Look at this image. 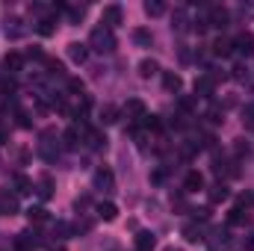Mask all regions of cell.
Masks as SVG:
<instances>
[{
	"mask_svg": "<svg viewBox=\"0 0 254 251\" xmlns=\"http://www.w3.org/2000/svg\"><path fill=\"white\" fill-rule=\"evenodd\" d=\"M89 48L98 51V54H113V51H116V36H113V30L95 27L92 36H89Z\"/></svg>",
	"mask_w": 254,
	"mask_h": 251,
	"instance_id": "1",
	"label": "cell"
},
{
	"mask_svg": "<svg viewBox=\"0 0 254 251\" xmlns=\"http://www.w3.org/2000/svg\"><path fill=\"white\" fill-rule=\"evenodd\" d=\"M125 116L130 119V122H133V125L145 122V116H148V113H145V104H142L139 98H130V101L125 104Z\"/></svg>",
	"mask_w": 254,
	"mask_h": 251,
	"instance_id": "2",
	"label": "cell"
},
{
	"mask_svg": "<svg viewBox=\"0 0 254 251\" xmlns=\"http://www.w3.org/2000/svg\"><path fill=\"white\" fill-rule=\"evenodd\" d=\"M213 89H216V77L213 74H201L195 80V95L198 98H213Z\"/></svg>",
	"mask_w": 254,
	"mask_h": 251,
	"instance_id": "3",
	"label": "cell"
},
{
	"mask_svg": "<svg viewBox=\"0 0 254 251\" xmlns=\"http://www.w3.org/2000/svg\"><path fill=\"white\" fill-rule=\"evenodd\" d=\"M234 51L243 54V57H252L254 54V36L252 33H240V36L234 39Z\"/></svg>",
	"mask_w": 254,
	"mask_h": 251,
	"instance_id": "4",
	"label": "cell"
},
{
	"mask_svg": "<svg viewBox=\"0 0 254 251\" xmlns=\"http://www.w3.org/2000/svg\"><path fill=\"white\" fill-rule=\"evenodd\" d=\"M95 189H104V192H113L116 189V178L110 169H98L95 172Z\"/></svg>",
	"mask_w": 254,
	"mask_h": 251,
	"instance_id": "5",
	"label": "cell"
},
{
	"mask_svg": "<svg viewBox=\"0 0 254 251\" xmlns=\"http://www.w3.org/2000/svg\"><path fill=\"white\" fill-rule=\"evenodd\" d=\"M101 24H104L107 30L119 27V24H122V6H116V3H113V6H107V9H104V18H101Z\"/></svg>",
	"mask_w": 254,
	"mask_h": 251,
	"instance_id": "6",
	"label": "cell"
},
{
	"mask_svg": "<svg viewBox=\"0 0 254 251\" xmlns=\"http://www.w3.org/2000/svg\"><path fill=\"white\" fill-rule=\"evenodd\" d=\"M0 213L15 216V213H18V195H12V192L0 189Z\"/></svg>",
	"mask_w": 254,
	"mask_h": 251,
	"instance_id": "7",
	"label": "cell"
},
{
	"mask_svg": "<svg viewBox=\"0 0 254 251\" xmlns=\"http://www.w3.org/2000/svg\"><path fill=\"white\" fill-rule=\"evenodd\" d=\"M80 142H83V133L77 130V127H68L63 133V145L68 148V151H77L80 148Z\"/></svg>",
	"mask_w": 254,
	"mask_h": 251,
	"instance_id": "8",
	"label": "cell"
},
{
	"mask_svg": "<svg viewBox=\"0 0 254 251\" xmlns=\"http://www.w3.org/2000/svg\"><path fill=\"white\" fill-rule=\"evenodd\" d=\"M86 57H89V45H80V42L68 45V60L71 63H86Z\"/></svg>",
	"mask_w": 254,
	"mask_h": 251,
	"instance_id": "9",
	"label": "cell"
},
{
	"mask_svg": "<svg viewBox=\"0 0 254 251\" xmlns=\"http://www.w3.org/2000/svg\"><path fill=\"white\" fill-rule=\"evenodd\" d=\"M207 243H210V249L213 251H222L225 246H228V231H225V228L210 231V240H207Z\"/></svg>",
	"mask_w": 254,
	"mask_h": 251,
	"instance_id": "10",
	"label": "cell"
},
{
	"mask_svg": "<svg viewBox=\"0 0 254 251\" xmlns=\"http://www.w3.org/2000/svg\"><path fill=\"white\" fill-rule=\"evenodd\" d=\"M36 246H39V240H36V234H30V231L18 234V240H15V249L18 251H33Z\"/></svg>",
	"mask_w": 254,
	"mask_h": 251,
	"instance_id": "11",
	"label": "cell"
},
{
	"mask_svg": "<svg viewBox=\"0 0 254 251\" xmlns=\"http://www.w3.org/2000/svg\"><path fill=\"white\" fill-rule=\"evenodd\" d=\"M154 246H157V240H154L151 231H139L136 234V251H151Z\"/></svg>",
	"mask_w": 254,
	"mask_h": 251,
	"instance_id": "12",
	"label": "cell"
},
{
	"mask_svg": "<svg viewBox=\"0 0 254 251\" xmlns=\"http://www.w3.org/2000/svg\"><path fill=\"white\" fill-rule=\"evenodd\" d=\"M210 24L213 27H228V9L225 6H210Z\"/></svg>",
	"mask_w": 254,
	"mask_h": 251,
	"instance_id": "13",
	"label": "cell"
},
{
	"mask_svg": "<svg viewBox=\"0 0 254 251\" xmlns=\"http://www.w3.org/2000/svg\"><path fill=\"white\" fill-rule=\"evenodd\" d=\"M213 54H216V57H231V54H234V42L225 39V36H219V39L213 42Z\"/></svg>",
	"mask_w": 254,
	"mask_h": 251,
	"instance_id": "14",
	"label": "cell"
},
{
	"mask_svg": "<svg viewBox=\"0 0 254 251\" xmlns=\"http://www.w3.org/2000/svg\"><path fill=\"white\" fill-rule=\"evenodd\" d=\"M163 86H166V92H181L184 80H181V74H175V71H166V74H163Z\"/></svg>",
	"mask_w": 254,
	"mask_h": 251,
	"instance_id": "15",
	"label": "cell"
},
{
	"mask_svg": "<svg viewBox=\"0 0 254 251\" xmlns=\"http://www.w3.org/2000/svg\"><path fill=\"white\" fill-rule=\"evenodd\" d=\"M86 142H89V148H95V151H101L104 145H107V136L101 133V130H86V136H83Z\"/></svg>",
	"mask_w": 254,
	"mask_h": 251,
	"instance_id": "16",
	"label": "cell"
},
{
	"mask_svg": "<svg viewBox=\"0 0 254 251\" xmlns=\"http://www.w3.org/2000/svg\"><path fill=\"white\" fill-rule=\"evenodd\" d=\"M98 216H101L104 222H113V219L119 216V207H116L113 201H101V204H98Z\"/></svg>",
	"mask_w": 254,
	"mask_h": 251,
	"instance_id": "17",
	"label": "cell"
},
{
	"mask_svg": "<svg viewBox=\"0 0 254 251\" xmlns=\"http://www.w3.org/2000/svg\"><path fill=\"white\" fill-rule=\"evenodd\" d=\"M184 187H187V192H198V189H204V175H201V172H190L187 181H184Z\"/></svg>",
	"mask_w": 254,
	"mask_h": 251,
	"instance_id": "18",
	"label": "cell"
},
{
	"mask_svg": "<svg viewBox=\"0 0 254 251\" xmlns=\"http://www.w3.org/2000/svg\"><path fill=\"white\" fill-rule=\"evenodd\" d=\"M116 122H119V107L107 104V107L101 110V125H116Z\"/></svg>",
	"mask_w": 254,
	"mask_h": 251,
	"instance_id": "19",
	"label": "cell"
},
{
	"mask_svg": "<svg viewBox=\"0 0 254 251\" xmlns=\"http://www.w3.org/2000/svg\"><path fill=\"white\" fill-rule=\"evenodd\" d=\"M27 219H30L33 225H42V222H48V210H45V207H30V210H27Z\"/></svg>",
	"mask_w": 254,
	"mask_h": 251,
	"instance_id": "20",
	"label": "cell"
},
{
	"mask_svg": "<svg viewBox=\"0 0 254 251\" xmlns=\"http://www.w3.org/2000/svg\"><path fill=\"white\" fill-rule=\"evenodd\" d=\"M228 195H231V192H228V187H225V184H216V187H210V201H213V204L225 201Z\"/></svg>",
	"mask_w": 254,
	"mask_h": 251,
	"instance_id": "21",
	"label": "cell"
},
{
	"mask_svg": "<svg viewBox=\"0 0 254 251\" xmlns=\"http://www.w3.org/2000/svg\"><path fill=\"white\" fill-rule=\"evenodd\" d=\"M3 65H6V71H21V65H24V60H21V54H6V60H3Z\"/></svg>",
	"mask_w": 254,
	"mask_h": 251,
	"instance_id": "22",
	"label": "cell"
},
{
	"mask_svg": "<svg viewBox=\"0 0 254 251\" xmlns=\"http://www.w3.org/2000/svg\"><path fill=\"white\" fill-rule=\"evenodd\" d=\"M157 71H160V65L154 63V60H142V63H139V74H142V77H154Z\"/></svg>",
	"mask_w": 254,
	"mask_h": 251,
	"instance_id": "23",
	"label": "cell"
},
{
	"mask_svg": "<svg viewBox=\"0 0 254 251\" xmlns=\"http://www.w3.org/2000/svg\"><path fill=\"white\" fill-rule=\"evenodd\" d=\"M15 189H18V195H30V192H33L30 178H24V175H15Z\"/></svg>",
	"mask_w": 254,
	"mask_h": 251,
	"instance_id": "24",
	"label": "cell"
},
{
	"mask_svg": "<svg viewBox=\"0 0 254 251\" xmlns=\"http://www.w3.org/2000/svg\"><path fill=\"white\" fill-rule=\"evenodd\" d=\"M145 12H148L151 18H157V15L166 12V6H163V0H148V3H145Z\"/></svg>",
	"mask_w": 254,
	"mask_h": 251,
	"instance_id": "25",
	"label": "cell"
},
{
	"mask_svg": "<svg viewBox=\"0 0 254 251\" xmlns=\"http://www.w3.org/2000/svg\"><path fill=\"white\" fill-rule=\"evenodd\" d=\"M133 42L142 45V48H151V33H148V30H136V33H133Z\"/></svg>",
	"mask_w": 254,
	"mask_h": 251,
	"instance_id": "26",
	"label": "cell"
},
{
	"mask_svg": "<svg viewBox=\"0 0 254 251\" xmlns=\"http://www.w3.org/2000/svg\"><path fill=\"white\" fill-rule=\"evenodd\" d=\"M36 30H39V36H54V21L51 18H42Z\"/></svg>",
	"mask_w": 254,
	"mask_h": 251,
	"instance_id": "27",
	"label": "cell"
},
{
	"mask_svg": "<svg viewBox=\"0 0 254 251\" xmlns=\"http://www.w3.org/2000/svg\"><path fill=\"white\" fill-rule=\"evenodd\" d=\"M184 237H187L190 243H198V240H204V237H201V228H195V225H187V228H184Z\"/></svg>",
	"mask_w": 254,
	"mask_h": 251,
	"instance_id": "28",
	"label": "cell"
},
{
	"mask_svg": "<svg viewBox=\"0 0 254 251\" xmlns=\"http://www.w3.org/2000/svg\"><path fill=\"white\" fill-rule=\"evenodd\" d=\"M228 222H231V225H243V222H246L243 207H234V210H231V216H228Z\"/></svg>",
	"mask_w": 254,
	"mask_h": 251,
	"instance_id": "29",
	"label": "cell"
},
{
	"mask_svg": "<svg viewBox=\"0 0 254 251\" xmlns=\"http://www.w3.org/2000/svg\"><path fill=\"white\" fill-rule=\"evenodd\" d=\"M142 125L148 127L151 133H157V130H163V122H160L157 116H145V122H142Z\"/></svg>",
	"mask_w": 254,
	"mask_h": 251,
	"instance_id": "30",
	"label": "cell"
},
{
	"mask_svg": "<svg viewBox=\"0 0 254 251\" xmlns=\"http://www.w3.org/2000/svg\"><path fill=\"white\" fill-rule=\"evenodd\" d=\"M68 89H71L74 95H83V89H86V86H83V80H77V77H71V80H68Z\"/></svg>",
	"mask_w": 254,
	"mask_h": 251,
	"instance_id": "31",
	"label": "cell"
},
{
	"mask_svg": "<svg viewBox=\"0 0 254 251\" xmlns=\"http://www.w3.org/2000/svg\"><path fill=\"white\" fill-rule=\"evenodd\" d=\"M39 195H42V198H51V178H45V181L39 184Z\"/></svg>",
	"mask_w": 254,
	"mask_h": 251,
	"instance_id": "32",
	"label": "cell"
},
{
	"mask_svg": "<svg viewBox=\"0 0 254 251\" xmlns=\"http://www.w3.org/2000/svg\"><path fill=\"white\" fill-rule=\"evenodd\" d=\"M175 27H178V30H184V27H187V15H184V9H178V12H175Z\"/></svg>",
	"mask_w": 254,
	"mask_h": 251,
	"instance_id": "33",
	"label": "cell"
},
{
	"mask_svg": "<svg viewBox=\"0 0 254 251\" xmlns=\"http://www.w3.org/2000/svg\"><path fill=\"white\" fill-rule=\"evenodd\" d=\"M45 65L51 68V74H63V65L57 63V60H48V57H45Z\"/></svg>",
	"mask_w": 254,
	"mask_h": 251,
	"instance_id": "34",
	"label": "cell"
},
{
	"mask_svg": "<svg viewBox=\"0 0 254 251\" xmlns=\"http://www.w3.org/2000/svg\"><path fill=\"white\" fill-rule=\"evenodd\" d=\"M237 154H240V157H243V154L249 157V145H246V139H237Z\"/></svg>",
	"mask_w": 254,
	"mask_h": 251,
	"instance_id": "35",
	"label": "cell"
},
{
	"mask_svg": "<svg viewBox=\"0 0 254 251\" xmlns=\"http://www.w3.org/2000/svg\"><path fill=\"white\" fill-rule=\"evenodd\" d=\"M68 18H71V21H80V18H83V6H80V9H68Z\"/></svg>",
	"mask_w": 254,
	"mask_h": 251,
	"instance_id": "36",
	"label": "cell"
},
{
	"mask_svg": "<svg viewBox=\"0 0 254 251\" xmlns=\"http://www.w3.org/2000/svg\"><path fill=\"white\" fill-rule=\"evenodd\" d=\"M27 57H30V60H45V54H42L39 48H30V51H27Z\"/></svg>",
	"mask_w": 254,
	"mask_h": 251,
	"instance_id": "37",
	"label": "cell"
},
{
	"mask_svg": "<svg viewBox=\"0 0 254 251\" xmlns=\"http://www.w3.org/2000/svg\"><path fill=\"white\" fill-rule=\"evenodd\" d=\"M246 122H249V127H254V104L246 107Z\"/></svg>",
	"mask_w": 254,
	"mask_h": 251,
	"instance_id": "38",
	"label": "cell"
},
{
	"mask_svg": "<svg viewBox=\"0 0 254 251\" xmlns=\"http://www.w3.org/2000/svg\"><path fill=\"white\" fill-rule=\"evenodd\" d=\"M192 107H195V101H192V98H181V110H187V113H190Z\"/></svg>",
	"mask_w": 254,
	"mask_h": 251,
	"instance_id": "39",
	"label": "cell"
},
{
	"mask_svg": "<svg viewBox=\"0 0 254 251\" xmlns=\"http://www.w3.org/2000/svg\"><path fill=\"white\" fill-rule=\"evenodd\" d=\"M243 71H246V68H243V65H237V68H234V77H237V80H243V77H246Z\"/></svg>",
	"mask_w": 254,
	"mask_h": 251,
	"instance_id": "40",
	"label": "cell"
},
{
	"mask_svg": "<svg viewBox=\"0 0 254 251\" xmlns=\"http://www.w3.org/2000/svg\"><path fill=\"white\" fill-rule=\"evenodd\" d=\"M246 249L254 251V234H249V237H246Z\"/></svg>",
	"mask_w": 254,
	"mask_h": 251,
	"instance_id": "41",
	"label": "cell"
},
{
	"mask_svg": "<svg viewBox=\"0 0 254 251\" xmlns=\"http://www.w3.org/2000/svg\"><path fill=\"white\" fill-rule=\"evenodd\" d=\"M166 251H184V249H166Z\"/></svg>",
	"mask_w": 254,
	"mask_h": 251,
	"instance_id": "42",
	"label": "cell"
},
{
	"mask_svg": "<svg viewBox=\"0 0 254 251\" xmlns=\"http://www.w3.org/2000/svg\"><path fill=\"white\" fill-rule=\"evenodd\" d=\"M57 251H65V249H57Z\"/></svg>",
	"mask_w": 254,
	"mask_h": 251,
	"instance_id": "43",
	"label": "cell"
}]
</instances>
